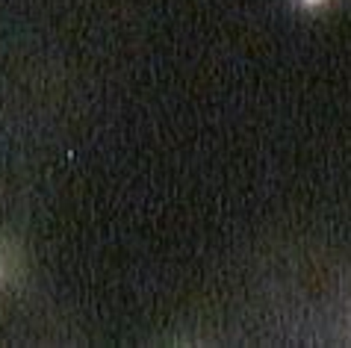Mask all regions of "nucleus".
<instances>
[{"instance_id":"nucleus-2","label":"nucleus","mask_w":351,"mask_h":348,"mask_svg":"<svg viewBox=\"0 0 351 348\" xmlns=\"http://www.w3.org/2000/svg\"><path fill=\"white\" fill-rule=\"evenodd\" d=\"M0 286H3V266H0Z\"/></svg>"},{"instance_id":"nucleus-1","label":"nucleus","mask_w":351,"mask_h":348,"mask_svg":"<svg viewBox=\"0 0 351 348\" xmlns=\"http://www.w3.org/2000/svg\"><path fill=\"white\" fill-rule=\"evenodd\" d=\"M307 9H316V6H322V3H328V0H301Z\"/></svg>"}]
</instances>
